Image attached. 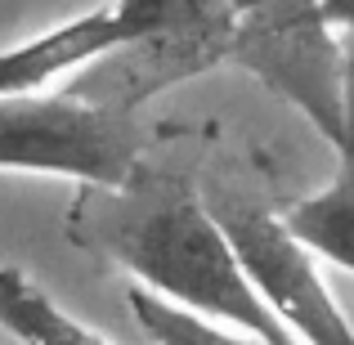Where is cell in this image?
<instances>
[{"instance_id": "cell-1", "label": "cell", "mask_w": 354, "mask_h": 345, "mask_svg": "<svg viewBox=\"0 0 354 345\" xmlns=\"http://www.w3.org/2000/svg\"><path fill=\"white\" fill-rule=\"evenodd\" d=\"M72 233L166 301L269 345H305L247 274L216 211L180 184H144L139 175L126 189H90L72 216Z\"/></svg>"}, {"instance_id": "cell-2", "label": "cell", "mask_w": 354, "mask_h": 345, "mask_svg": "<svg viewBox=\"0 0 354 345\" xmlns=\"http://www.w3.org/2000/svg\"><path fill=\"white\" fill-rule=\"evenodd\" d=\"M148 130L135 113L77 90L0 95V171L126 189L144 171Z\"/></svg>"}, {"instance_id": "cell-3", "label": "cell", "mask_w": 354, "mask_h": 345, "mask_svg": "<svg viewBox=\"0 0 354 345\" xmlns=\"http://www.w3.org/2000/svg\"><path fill=\"white\" fill-rule=\"evenodd\" d=\"M229 63L292 104L337 153L341 144V27L323 0H229Z\"/></svg>"}, {"instance_id": "cell-4", "label": "cell", "mask_w": 354, "mask_h": 345, "mask_svg": "<svg viewBox=\"0 0 354 345\" xmlns=\"http://www.w3.org/2000/svg\"><path fill=\"white\" fill-rule=\"evenodd\" d=\"M229 18H234L229 0H108L0 50V95H36V90L59 86L63 77H81L90 63L135 41L189 32V27H216Z\"/></svg>"}, {"instance_id": "cell-5", "label": "cell", "mask_w": 354, "mask_h": 345, "mask_svg": "<svg viewBox=\"0 0 354 345\" xmlns=\"http://www.w3.org/2000/svg\"><path fill=\"white\" fill-rule=\"evenodd\" d=\"M216 220L234 238L247 274L274 305V314L296 332L305 345H354V323L337 305L332 287L323 283L319 251L287 225L278 211L260 207L256 198L220 193L207 198Z\"/></svg>"}, {"instance_id": "cell-6", "label": "cell", "mask_w": 354, "mask_h": 345, "mask_svg": "<svg viewBox=\"0 0 354 345\" xmlns=\"http://www.w3.org/2000/svg\"><path fill=\"white\" fill-rule=\"evenodd\" d=\"M0 328L18 345H113L14 265H0Z\"/></svg>"}, {"instance_id": "cell-7", "label": "cell", "mask_w": 354, "mask_h": 345, "mask_svg": "<svg viewBox=\"0 0 354 345\" xmlns=\"http://www.w3.org/2000/svg\"><path fill=\"white\" fill-rule=\"evenodd\" d=\"M283 220L319 251V260L354 274V171L350 166H341L337 180L328 189H319L314 198H301Z\"/></svg>"}, {"instance_id": "cell-8", "label": "cell", "mask_w": 354, "mask_h": 345, "mask_svg": "<svg viewBox=\"0 0 354 345\" xmlns=\"http://www.w3.org/2000/svg\"><path fill=\"white\" fill-rule=\"evenodd\" d=\"M126 301H130L135 323L144 328V337L153 345H269V341L251 337V332H238V328H229V323L207 319V314L189 310V305L166 301L162 292L135 283V278H130V287H126Z\"/></svg>"}, {"instance_id": "cell-9", "label": "cell", "mask_w": 354, "mask_h": 345, "mask_svg": "<svg viewBox=\"0 0 354 345\" xmlns=\"http://www.w3.org/2000/svg\"><path fill=\"white\" fill-rule=\"evenodd\" d=\"M337 162L354 171V23L341 27V144Z\"/></svg>"}, {"instance_id": "cell-10", "label": "cell", "mask_w": 354, "mask_h": 345, "mask_svg": "<svg viewBox=\"0 0 354 345\" xmlns=\"http://www.w3.org/2000/svg\"><path fill=\"white\" fill-rule=\"evenodd\" d=\"M323 5H328V18L337 27H350L354 23V0H323Z\"/></svg>"}]
</instances>
